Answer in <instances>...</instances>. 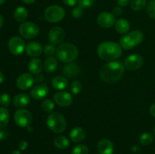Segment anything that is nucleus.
Masks as SVG:
<instances>
[{
    "mask_svg": "<svg viewBox=\"0 0 155 154\" xmlns=\"http://www.w3.org/2000/svg\"><path fill=\"white\" fill-rule=\"evenodd\" d=\"M144 34L140 30H133L120 39V45L125 50H130L142 43Z\"/></svg>",
    "mask_w": 155,
    "mask_h": 154,
    "instance_id": "obj_4",
    "label": "nucleus"
},
{
    "mask_svg": "<svg viewBox=\"0 0 155 154\" xmlns=\"http://www.w3.org/2000/svg\"><path fill=\"white\" fill-rule=\"evenodd\" d=\"M146 12L148 17L155 19V0H151L146 7Z\"/></svg>",
    "mask_w": 155,
    "mask_h": 154,
    "instance_id": "obj_31",
    "label": "nucleus"
},
{
    "mask_svg": "<svg viewBox=\"0 0 155 154\" xmlns=\"http://www.w3.org/2000/svg\"><path fill=\"white\" fill-rule=\"evenodd\" d=\"M154 135H155V125H154Z\"/></svg>",
    "mask_w": 155,
    "mask_h": 154,
    "instance_id": "obj_51",
    "label": "nucleus"
},
{
    "mask_svg": "<svg viewBox=\"0 0 155 154\" xmlns=\"http://www.w3.org/2000/svg\"><path fill=\"white\" fill-rule=\"evenodd\" d=\"M3 23H4V19H3V17L0 14V29L2 27Z\"/></svg>",
    "mask_w": 155,
    "mask_h": 154,
    "instance_id": "obj_46",
    "label": "nucleus"
},
{
    "mask_svg": "<svg viewBox=\"0 0 155 154\" xmlns=\"http://www.w3.org/2000/svg\"><path fill=\"white\" fill-rule=\"evenodd\" d=\"M56 56L58 59L64 63H71L77 58L79 50L74 45L71 43L60 44L56 49Z\"/></svg>",
    "mask_w": 155,
    "mask_h": 154,
    "instance_id": "obj_3",
    "label": "nucleus"
},
{
    "mask_svg": "<svg viewBox=\"0 0 155 154\" xmlns=\"http://www.w3.org/2000/svg\"><path fill=\"white\" fill-rule=\"evenodd\" d=\"M8 137V131L4 128H0V140H5Z\"/></svg>",
    "mask_w": 155,
    "mask_h": 154,
    "instance_id": "obj_38",
    "label": "nucleus"
},
{
    "mask_svg": "<svg viewBox=\"0 0 155 154\" xmlns=\"http://www.w3.org/2000/svg\"><path fill=\"white\" fill-rule=\"evenodd\" d=\"M5 2V0H0V5H2Z\"/></svg>",
    "mask_w": 155,
    "mask_h": 154,
    "instance_id": "obj_50",
    "label": "nucleus"
},
{
    "mask_svg": "<svg viewBox=\"0 0 155 154\" xmlns=\"http://www.w3.org/2000/svg\"><path fill=\"white\" fill-rule=\"evenodd\" d=\"M58 65V62L56 57L54 56H51V57H48L45 62L43 63V68L45 69V72H52L57 69Z\"/></svg>",
    "mask_w": 155,
    "mask_h": 154,
    "instance_id": "obj_23",
    "label": "nucleus"
},
{
    "mask_svg": "<svg viewBox=\"0 0 155 154\" xmlns=\"http://www.w3.org/2000/svg\"><path fill=\"white\" fill-rule=\"evenodd\" d=\"M82 84L80 81L78 80H76L74 81L71 85V91L74 95H77V94L80 93L82 90Z\"/></svg>",
    "mask_w": 155,
    "mask_h": 154,
    "instance_id": "obj_34",
    "label": "nucleus"
},
{
    "mask_svg": "<svg viewBox=\"0 0 155 154\" xmlns=\"http://www.w3.org/2000/svg\"><path fill=\"white\" fill-rule=\"evenodd\" d=\"M124 63L125 67L129 70H136L143 65L144 58L140 54H130L124 59Z\"/></svg>",
    "mask_w": 155,
    "mask_h": 154,
    "instance_id": "obj_9",
    "label": "nucleus"
},
{
    "mask_svg": "<svg viewBox=\"0 0 155 154\" xmlns=\"http://www.w3.org/2000/svg\"><path fill=\"white\" fill-rule=\"evenodd\" d=\"M51 85L56 90L63 91L68 87V79L64 76H56L51 81Z\"/></svg>",
    "mask_w": 155,
    "mask_h": 154,
    "instance_id": "obj_24",
    "label": "nucleus"
},
{
    "mask_svg": "<svg viewBox=\"0 0 155 154\" xmlns=\"http://www.w3.org/2000/svg\"><path fill=\"white\" fill-rule=\"evenodd\" d=\"M71 154H89V149L84 144H78L73 149Z\"/></svg>",
    "mask_w": 155,
    "mask_h": 154,
    "instance_id": "obj_32",
    "label": "nucleus"
},
{
    "mask_svg": "<svg viewBox=\"0 0 155 154\" xmlns=\"http://www.w3.org/2000/svg\"><path fill=\"white\" fill-rule=\"evenodd\" d=\"M43 69V63L39 58H33L29 62L28 69L32 74H39Z\"/></svg>",
    "mask_w": 155,
    "mask_h": 154,
    "instance_id": "obj_21",
    "label": "nucleus"
},
{
    "mask_svg": "<svg viewBox=\"0 0 155 154\" xmlns=\"http://www.w3.org/2000/svg\"><path fill=\"white\" fill-rule=\"evenodd\" d=\"M95 0H78V5L83 8H88L92 7Z\"/></svg>",
    "mask_w": 155,
    "mask_h": 154,
    "instance_id": "obj_37",
    "label": "nucleus"
},
{
    "mask_svg": "<svg viewBox=\"0 0 155 154\" xmlns=\"http://www.w3.org/2000/svg\"><path fill=\"white\" fill-rule=\"evenodd\" d=\"M19 33L24 39H33L39 35V28L33 22H24L20 25Z\"/></svg>",
    "mask_w": 155,
    "mask_h": 154,
    "instance_id": "obj_8",
    "label": "nucleus"
},
{
    "mask_svg": "<svg viewBox=\"0 0 155 154\" xmlns=\"http://www.w3.org/2000/svg\"><path fill=\"white\" fill-rule=\"evenodd\" d=\"M35 82V79L33 78L31 74L28 72H25L18 77L16 80L17 87L23 91H26L30 88L33 85Z\"/></svg>",
    "mask_w": 155,
    "mask_h": 154,
    "instance_id": "obj_11",
    "label": "nucleus"
},
{
    "mask_svg": "<svg viewBox=\"0 0 155 154\" xmlns=\"http://www.w3.org/2000/svg\"><path fill=\"white\" fill-rule=\"evenodd\" d=\"M123 9L121 8L120 7H119V6H117V7H115L113 9V12H112V14H113L114 16H120V15L123 14Z\"/></svg>",
    "mask_w": 155,
    "mask_h": 154,
    "instance_id": "obj_39",
    "label": "nucleus"
},
{
    "mask_svg": "<svg viewBox=\"0 0 155 154\" xmlns=\"http://www.w3.org/2000/svg\"><path fill=\"white\" fill-rule=\"evenodd\" d=\"M14 119L18 126L21 128H27L31 125L33 116L31 113L27 109L21 108L15 112L14 115Z\"/></svg>",
    "mask_w": 155,
    "mask_h": 154,
    "instance_id": "obj_7",
    "label": "nucleus"
},
{
    "mask_svg": "<svg viewBox=\"0 0 155 154\" xmlns=\"http://www.w3.org/2000/svg\"><path fill=\"white\" fill-rule=\"evenodd\" d=\"M3 81H4V75H3L2 72L0 71V84L2 83Z\"/></svg>",
    "mask_w": 155,
    "mask_h": 154,
    "instance_id": "obj_47",
    "label": "nucleus"
},
{
    "mask_svg": "<svg viewBox=\"0 0 155 154\" xmlns=\"http://www.w3.org/2000/svg\"><path fill=\"white\" fill-rule=\"evenodd\" d=\"M25 51L27 54L30 57H36L41 55L43 51L42 45L37 42H31L27 44L26 46Z\"/></svg>",
    "mask_w": 155,
    "mask_h": 154,
    "instance_id": "obj_16",
    "label": "nucleus"
},
{
    "mask_svg": "<svg viewBox=\"0 0 155 154\" xmlns=\"http://www.w3.org/2000/svg\"><path fill=\"white\" fill-rule=\"evenodd\" d=\"M97 23L102 28H110L116 23V18L112 13L102 12L97 18Z\"/></svg>",
    "mask_w": 155,
    "mask_h": 154,
    "instance_id": "obj_14",
    "label": "nucleus"
},
{
    "mask_svg": "<svg viewBox=\"0 0 155 154\" xmlns=\"http://www.w3.org/2000/svg\"><path fill=\"white\" fill-rule=\"evenodd\" d=\"M130 29V22L127 19L120 18L115 23V30L120 34H127Z\"/></svg>",
    "mask_w": 155,
    "mask_h": 154,
    "instance_id": "obj_22",
    "label": "nucleus"
},
{
    "mask_svg": "<svg viewBox=\"0 0 155 154\" xmlns=\"http://www.w3.org/2000/svg\"><path fill=\"white\" fill-rule=\"evenodd\" d=\"M54 145L56 148L59 149H64L68 148L70 145V141L64 136H58L54 140Z\"/></svg>",
    "mask_w": 155,
    "mask_h": 154,
    "instance_id": "obj_26",
    "label": "nucleus"
},
{
    "mask_svg": "<svg viewBox=\"0 0 155 154\" xmlns=\"http://www.w3.org/2000/svg\"><path fill=\"white\" fill-rule=\"evenodd\" d=\"M27 130L29 131V132H31L32 131H33V128L31 127V125H30V126L27 127Z\"/></svg>",
    "mask_w": 155,
    "mask_h": 154,
    "instance_id": "obj_49",
    "label": "nucleus"
},
{
    "mask_svg": "<svg viewBox=\"0 0 155 154\" xmlns=\"http://www.w3.org/2000/svg\"><path fill=\"white\" fill-rule=\"evenodd\" d=\"M99 154H113L114 147V144L108 139H103L101 140L97 146Z\"/></svg>",
    "mask_w": 155,
    "mask_h": 154,
    "instance_id": "obj_18",
    "label": "nucleus"
},
{
    "mask_svg": "<svg viewBox=\"0 0 155 154\" xmlns=\"http://www.w3.org/2000/svg\"><path fill=\"white\" fill-rule=\"evenodd\" d=\"M9 122V111L5 107H0V128H3Z\"/></svg>",
    "mask_w": 155,
    "mask_h": 154,
    "instance_id": "obj_27",
    "label": "nucleus"
},
{
    "mask_svg": "<svg viewBox=\"0 0 155 154\" xmlns=\"http://www.w3.org/2000/svg\"><path fill=\"white\" fill-rule=\"evenodd\" d=\"M149 113L150 115H151L152 117L155 118V103L154 104H152V105L151 106V107H150Z\"/></svg>",
    "mask_w": 155,
    "mask_h": 154,
    "instance_id": "obj_43",
    "label": "nucleus"
},
{
    "mask_svg": "<svg viewBox=\"0 0 155 154\" xmlns=\"http://www.w3.org/2000/svg\"><path fill=\"white\" fill-rule=\"evenodd\" d=\"M21 1H22L24 3H25V4L30 5V4H33V3H34L35 2H36V0H21Z\"/></svg>",
    "mask_w": 155,
    "mask_h": 154,
    "instance_id": "obj_45",
    "label": "nucleus"
},
{
    "mask_svg": "<svg viewBox=\"0 0 155 154\" xmlns=\"http://www.w3.org/2000/svg\"><path fill=\"white\" fill-rule=\"evenodd\" d=\"M46 124L51 131L57 134L63 133L67 128V122L64 117L57 112L48 115L46 119Z\"/></svg>",
    "mask_w": 155,
    "mask_h": 154,
    "instance_id": "obj_5",
    "label": "nucleus"
},
{
    "mask_svg": "<svg viewBox=\"0 0 155 154\" xmlns=\"http://www.w3.org/2000/svg\"><path fill=\"white\" fill-rule=\"evenodd\" d=\"M35 80H36V82H37L40 83L44 80V76L42 75L37 74V75H36V78H35Z\"/></svg>",
    "mask_w": 155,
    "mask_h": 154,
    "instance_id": "obj_44",
    "label": "nucleus"
},
{
    "mask_svg": "<svg viewBox=\"0 0 155 154\" xmlns=\"http://www.w3.org/2000/svg\"><path fill=\"white\" fill-rule=\"evenodd\" d=\"M8 49L14 55H21L25 50L26 46L24 40L18 36H14L8 41Z\"/></svg>",
    "mask_w": 155,
    "mask_h": 154,
    "instance_id": "obj_10",
    "label": "nucleus"
},
{
    "mask_svg": "<svg viewBox=\"0 0 155 154\" xmlns=\"http://www.w3.org/2000/svg\"><path fill=\"white\" fill-rule=\"evenodd\" d=\"M147 5V0H132L130 2V6L133 10L136 11H142Z\"/></svg>",
    "mask_w": 155,
    "mask_h": 154,
    "instance_id": "obj_29",
    "label": "nucleus"
},
{
    "mask_svg": "<svg viewBox=\"0 0 155 154\" xmlns=\"http://www.w3.org/2000/svg\"><path fill=\"white\" fill-rule=\"evenodd\" d=\"M11 101H12V98L8 94L3 93L0 95V104L3 107H8L11 104Z\"/></svg>",
    "mask_w": 155,
    "mask_h": 154,
    "instance_id": "obj_33",
    "label": "nucleus"
},
{
    "mask_svg": "<svg viewBox=\"0 0 155 154\" xmlns=\"http://www.w3.org/2000/svg\"><path fill=\"white\" fill-rule=\"evenodd\" d=\"M125 68L124 63L120 60L110 61L101 68L100 78L105 83L113 84L122 78Z\"/></svg>",
    "mask_w": 155,
    "mask_h": 154,
    "instance_id": "obj_1",
    "label": "nucleus"
},
{
    "mask_svg": "<svg viewBox=\"0 0 155 154\" xmlns=\"http://www.w3.org/2000/svg\"><path fill=\"white\" fill-rule=\"evenodd\" d=\"M44 54L45 55L48 56V57H51V56H53L56 53L55 48L54 47V45H46L45 47L43 49Z\"/></svg>",
    "mask_w": 155,
    "mask_h": 154,
    "instance_id": "obj_35",
    "label": "nucleus"
},
{
    "mask_svg": "<svg viewBox=\"0 0 155 154\" xmlns=\"http://www.w3.org/2000/svg\"><path fill=\"white\" fill-rule=\"evenodd\" d=\"M64 16V9L59 5H51L45 11V18L49 23L60 22Z\"/></svg>",
    "mask_w": 155,
    "mask_h": 154,
    "instance_id": "obj_6",
    "label": "nucleus"
},
{
    "mask_svg": "<svg viewBox=\"0 0 155 154\" xmlns=\"http://www.w3.org/2000/svg\"><path fill=\"white\" fill-rule=\"evenodd\" d=\"M48 88L45 84H39L30 91V95L35 100H41L48 95Z\"/></svg>",
    "mask_w": 155,
    "mask_h": 154,
    "instance_id": "obj_15",
    "label": "nucleus"
},
{
    "mask_svg": "<svg viewBox=\"0 0 155 154\" xmlns=\"http://www.w3.org/2000/svg\"><path fill=\"white\" fill-rule=\"evenodd\" d=\"M117 2L120 7H126L130 4V0H117Z\"/></svg>",
    "mask_w": 155,
    "mask_h": 154,
    "instance_id": "obj_42",
    "label": "nucleus"
},
{
    "mask_svg": "<svg viewBox=\"0 0 155 154\" xmlns=\"http://www.w3.org/2000/svg\"><path fill=\"white\" fill-rule=\"evenodd\" d=\"M80 66L77 65V63H74V62H71L68 63V64L65 65L62 69V72L64 75L69 77V78H74L78 75L80 74Z\"/></svg>",
    "mask_w": 155,
    "mask_h": 154,
    "instance_id": "obj_17",
    "label": "nucleus"
},
{
    "mask_svg": "<svg viewBox=\"0 0 155 154\" xmlns=\"http://www.w3.org/2000/svg\"><path fill=\"white\" fill-rule=\"evenodd\" d=\"M71 14H72V16L74 17V18H76V19H79V18H80L82 16H83V8L79 5L77 6V7H75L74 9H73Z\"/></svg>",
    "mask_w": 155,
    "mask_h": 154,
    "instance_id": "obj_36",
    "label": "nucleus"
},
{
    "mask_svg": "<svg viewBox=\"0 0 155 154\" xmlns=\"http://www.w3.org/2000/svg\"><path fill=\"white\" fill-rule=\"evenodd\" d=\"M27 146H28V143H27V142L26 140H21L20 142L19 145H18V147H19L20 150H25L27 148Z\"/></svg>",
    "mask_w": 155,
    "mask_h": 154,
    "instance_id": "obj_40",
    "label": "nucleus"
},
{
    "mask_svg": "<svg viewBox=\"0 0 155 154\" xmlns=\"http://www.w3.org/2000/svg\"><path fill=\"white\" fill-rule=\"evenodd\" d=\"M86 137V131L80 127H76L71 130L70 133V138L74 143H80Z\"/></svg>",
    "mask_w": 155,
    "mask_h": 154,
    "instance_id": "obj_20",
    "label": "nucleus"
},
{
    "mask_svg": "<svg viewBox=\"0 0 155 154\" xmlns=\"http://www.w3.org/2000/svg\"><path fill=\"white\" fill-rule=\"evenodd\" d=\"M154 140V136L151 133L145 132L141 134L139 137V143L143 146H148V145L151 144Z\"/></svg>",
    "mask_w": 155,
    "mask_h": 154,
    "instance_id": "obj_28",
    "label": "nucleus"
},
{
    "mask_svg": "<svg viewBox=\"0 0 155 154\" xmlns=\"http://www.w3.org/2000/svg\"><path fill=\"white\" fill-rule=\"evenodd\" d=\"M48 40L53 45H59L65 39V32L61 27H54L48 32Z\"/></svg>",
    "mask_w": 155,
    "mask_h": 154,
    "instance_id": "obj_12",
    "label": "nucleus"
},
{
    "mask_svg": "<svg viewBox=\"0 0 155 154\" xmlns=\"http://www.w3.org/2000/svg\"><path fill=\"white\" fill-rule=\"evenodd\" d=\"M98 57L105 61H114L122 55V47L116 42H104L100 44L97 48Z\"/></svg>",
    "mask_w": 155,
    "mask_h": 154,
    "instance_id": "obj_2",
    "label": "nucleus"
},
{
    "mask_svg": "<svg viewBox=\"0 0 155 154\" xmlns=\"http://www.w3.org/2000/svg\"><path fill=\"white\" fill-rule=\"evenodd\" d=\"M30 103V98L27 94H18L13 98V104L18 108L21 109L27 107Z\"/></svg>",
    "mask_w": 155,
    "mask_h": 154,
    "instance_id": "obj_19",
    "label": "nucleus"
},
{
    "mask_svg": "<svg viewBox=\"0 0 155 154\" xmlns=\"http://www.w3.org/2000/svg\"><path fill=\"white\" fill-rule=\"evenodd\" d=\"M41 107L42 109L46 113H50V112L53 111L54 109V104L51 100L50 99H45L41 104Z\"/></svg>",
    "mask_w": 155,
    "mask_h": 154,
    "instance_id": "obj_30",
    "label": "nucleus"
},
{
    "mask_svg": "<svg viewBox=\"0 0 155 154\" xmlns=\"http://www.w3.org/2000/svg\"><path fill=\"white\" fill-rule=\"evenodd\" d=\"M27 17H28V11L23 6L18 7L14 12V18L18 22H24Z\"/></svg>",
    "mask_w": 155,
    "mask_h": 154,
    "instance_id": "obj_25",
    "label": "nucleus"
},
{
    "mask_svg": "<svg viewBox=\"0 0 155 154\" xmlns=\"http://www.w3.org/2000/svg\"><path fill=\"white\" fill-rule=\"evenodd\" d=\"M12 154H21V152L20 150H14L13 152H12Z\"/></svg>",
    "mask_w": 155,
    "mask_h": 154,
    "instance_id": "obj_48",
    "label": "nucleus"
},
{
    "mask_svg": "<svg viewBox=\"0 0 155 154\" xmlns=\"http://www.w3.org/2000/svg\"><path fill=\"white\" fill-rule=\"evenodd\" d=\"M63 2L69 7H73V6L76 5V4L77 3V0H63Z\"/></svg>",
    "mask_w": 155,
    "mask_h": 154,
    "instance_id": "obj_41",
    "label": "nucleus"
},
{
    "mask_svg": "<svg viewBox=\"0 0 155 154\" xmlns=\"http://www.w3.org/2000/svg\"><path fill=\"white\" fill-rule=\"evenodd\" d=\"M54 101L55 104L61 107H69L73 101L72 95L69 92L64 91H59L56 92L53 96Z\"/></svg>",
    "mask_w": 155,
    "mask_h": 154,
    "instance_id": "obj_13",
    "label": "nucleus"
}]
</instances>
